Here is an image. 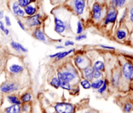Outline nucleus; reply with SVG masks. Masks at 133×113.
I'll return each instance as SVG.
<instances>
[{
    "label": "nucleus",
    "instance_id": "1",
    "mask_svg": "<svg viewBox=\"0 0 133 113\" xmlns=\"http://www.w3.org/2000/svg\"><path fill=\"white\" fill-rule=\"evenodd\" d=\"M121 73V84L125 83L130 89L133 86V56L122 55L118 61Z\"/></svg>",
    "mask_w": 133,
    "mask_h": 113
},
{
    "label": "nucleus",
    "instance_id": "2",
    "mask_svg": "<svg viewBox=\"0 0 133 113\" xmlns=\"http://www.w3.org/2000/svg\"><path fill=\"white\" fill-rule=\"evenodd\" d=\"M58 70L61 73L64 80L71 84L78 77L80 73V71L71 62L65 63L62 67H59Z\"/></svg>",
    "mask_w": 133,
    "mask_h": 113
},
{
    "label": "nucleus",
    "instance_id": "3",
    "mask_svg": "<svg viewBox=\"0 0 133 113\" xmlns=\"http://www.w3.org/2000/svg\"><path fill=\"white\" fill-rule=\"evenodd\" d=\"M103 4V3L95 2L92 5L91 18L92 21L95 24H99L102 22L107 14V9Z\"/></svg>",
    "mask_w": 133,
    "mask_h": 113
},
{
    "label": "nucleus",
    "instance_id": "4",
    "mask_svg": "<svg viewBox=\"0 0 133 113\" xmlns=\"http://www.w3.org/2000/svg\"><path fill=\"white\" fill-rule=\"evenodd\" d=\"M114 38L119 43L130 45V32L125 24L119 26L116 29L115 31Z\"/></svg>",
    "mask_w": 133,
    "mask_h": 113
},
{
    "label": "nucleus",
    "instance_id": "5",
    "mask_svg": "<svg viewBox=\"0 0 133 113\" xmlns=\"http://www.w3.org/2000/svg\"><path fill=\"white\" fill-rule=\"evenodd\" d=\"M7 69L11 74L18 75L24 73L25 66L18 57H12L7 62Z\"/></svg>",
    "mask_w": 133,
    "mask_h": 113
},
{
    "label": "nucleus",
    "instance_id": "6",
    "mask_svg": "<svg viewBox=\"0 0 133 113\" xmlns=\"http://www.w3.org/2000/svg\"><path fill=\"white\" fill-rule=\"evenodd\" d=\"M66 3L72 9V12L79 17L85 15L86 10V0H68Z\"/></svg>",
    "mask_w": 133,
    "mask_h": 113
},
{
    "label": "nucleus",
    "instance_id": "7",
    "mask_svg": "<svg viewBox=\"0 0 133 113\" xmlns=\"http://www.w3.org/2000/svg\"><path fill=\"white\" fill-rule=\"evenodd\" d=\"M26 26L27 29H32L41 27L43 22V15L41 13H37L31 16H25L23 21Z\"/></svg>",
    "mask_w": 133,
    "mask_h": 113
},
{
    "label": "nucleus",
    "instance_id": "8",
    "mask_svg": "<svg viewBox=\"0 0 133 113\" xmlns=\"http://www.w3.org/2000/svg\"><path fill=\"white\" fill-rule=\"evenodd\" d=\"M72 61L75 66L80 71L82 69L91 65V61L89 56L82 53L76 54L72 58Z\"/></svg>",
    "mask_w": 133,
    "mask_h": 113
},
{
    "label": "nucleus",
    "instance_id": "9",
    "mask_svg": "<svg viewBox=\"0 0 133 113\" xmlns=\"http://www.w3.org/2000/svg\"><path fill=\"white\" fill-rule=\"evenodd\" d=\"M118 17V9L116 8L110 7L107 9V14L103 21V25L104 27L113 26L116 24Z\"/></svg>",
    "mask_w": 133,
    "mask_h": 113
},
{
    "label": "nucleus",
    "instance_id": "10",
    "mask_svg": "<svg viewBox=\"0 0 133 113\" xmlns=\"http://www.w3.org/2000/svg\"><path fill=\"white\" fill-rule=\"evenodd\" d=\"M56 113H75V106L73 104L67 102H59L54 106Z\"/></svg>",
    "mask_w": 133,
    "mask_h": 113
},
{
    "label": "nucleus",
    "instance_id": "11",
    "mask_svg": "<svg viewBox=\"0 0 133 113\" xmlns=\"http://www.w3.org/2000/svg\"><path fill=\"white\" fill-rule=\"evenodd\" d=\"M121 80H122V77H121V69H120L119 64L118 63V64L114 67L112 72L111 83L113 86L117 88L121 85Z\"/></svg>",
    "mask_w": 133,
    "mask_h": 113
},
{
    "label": "nucleus",
    "instance_id": "12",
    "mask_svg": "<svg viewBox=\"0 0 133 113\" xmlns=\"http://www.w3.org/2000/svg\"><path fill=\"white\" fill-rule=\"evenodd\" d=\"M20 88V86L15 82L8 81L3 83L0 86V92L3 93L9 94L16 92Z\"/></svg>",
    "mask_w": 133,
    "mask_h": 113
},
{
    "label": "nucleus",
    "instance_id": "13",
    "mask_svg": "<svg viewBox=\"0 0 133 113\" xmlns=\"http://www.w3.org/2000/svg\"><path fill=\"white\" fill-rule=\"evenodd\" d=\"M125 9L127 10V18L125 25L131 32L133 29V1L127 5Z\"/></svg>",
    "mask_w": 133,
    "mask_h": 113
},
{
    "label": "nucleus",
    "instance_id": "14",
    "mask_svg": "<svg viewBox=\"0 0 133 113\" xmlns=\"http://www.w3.org/2000/svg\"><path fill=\"white\" fill-rule=\"evenodd\" d=\"M32 37L36 40L44 43H48V39L46 36L44 31L41 28V27L33 29L31 32Z\"/></svg>",
    "mask_w": 133,
    "mask_h": 113
},
{
    "label": "nucleus",
    "instance_id": "15",
    "mask_svg": "<svg viewBox=\"0 0 133 113\" xmlns=\"http://www.w3.org/2000/svg\"><path fill=\"white\" fill-rule=\"evenodd\" d=\"M11 11L12 13L19 18H24L25 17V14L24 9L22 8L18 3L17 0H15L11 4Z\"/></svg>",
    "mask_w": 133,
    "mask_h": 113
},
{
    "label": "nucleus",
    "instance_id": "16",
    "mask_svg": "<svg viewBox=\"0 0 133 113\" xmlns=\"http://www.w3.org/2000/svg\"><path fill=\"white\" fill-rule=\"evenodd\" d=\"M91 65L94 70L101 71L104 72L106 69V64L103 58H96L95 60L91 61Z\"/></svg>",
    "mask_w": 133,
    "mask_h": 113
},
{
    "label": "nucleus",
    "instance_id": "17",
    "mask_svg": "<svg viewBox=\"0 0 133 113\" xmlns=\"http://www.w3.org/2000/svg\"><path fill=\"white\" fill-rule=\"evenodd\" d=\"M80 73L82 74V76L83 77L84 79H88L90 80L91 82L93 80V73H94V69L91 65L86 67L84 69H82L80 71Z\"/></svg>",
    "mask_w": 133,
    "mask_h": 113
},
{
    "label": "nucleus",
    "instance_id": "18",
    "mask_svg": "<svg viewBox=\"0 0 133 113\" xmlns=\"http://www.w3.org/2000/svg\"><path fill=\"white\" fill-rule=\"evenodd\" d=\"M10 46L12 50H14L15 52H18V53L25 54L28 52V50L22 44L16 41H11L10 43Z\"/></svg>",
    "mask_w": 133,
    "mask_h": 113
},
{
    "label": "nucleus",
    "instance_id": "19",
    "mask_svg": "<svg viewBox=\"0 0 133 113\" xmlns=\"http://www.w3.org/2000/svg\"><path fill=\"white\" fill-rule=\"evenodd\" d=\"M57 77L59 79V81L60 88L65 90H67V91L72 90V85H71V84L69 83H67V82L65 81V80H64L62 75H61V73H60V71L59 70H57Z\"/></svg>",
    "mask_w": 133,
    "mask_h": 113
},
{
    "label": "nucleus",
    "instance_id": "20",
    "mask_svg": "<svg viewBox=\"0 0 133 113\" xmlns=\"http://www.w3.org/2000/svg\"><path fill=\"white\" fill-rule=\"evenodd\" d=\"M25 16H31L35 15L38 12V7L36 3H33L24 8Z\"/></svg>",
    "mask_w": 133,
    "mask_h": 113
},
{
    "label": "nucleus",
    "instance_id": "21",
    "mask_svg": "<svg viewBox=\"0 0 133 113\" xmlns=\"http://www.w3.org/2000/svg\"><path fill=\"white\" fill-rule=\"evenodd\" d=\"M76 48H70L69 50H66V51H60V54L58 55L57 58L55 59V61L56 62H59L60 61H62L64 59H65L66 58H67L68 56H69L70 55L72 54L75 53L76 52Z\"/></svg>",
    "mask_w": 133,
    "mask_h": 113
},
{
    "label": "nucleus",
    "instance_id": "22",
    "mask_svg": "<svg viewBox=\"0 0 133 113\" xmlns=\"http://www.w3.org/2000/svg\"><path fill=\"white\" fill-rule=\"evenodd\" d=\"M54 26H66L70 28L69 23L63 20L56 15H54Z\"/></svg>",
    "mask_w": 133,
    "mask_h": 113
},
{
    "label": "nucleus",
    "instance_id": "23",
    "mask_svg": "<svg viewBox=\"0 0 133 113\" xmlns=\"http://www.w3.org/2000/svg\"><path fill=\"white\" fill-rule=\"evenodd\" d=\"M5 113H21V105H10L5 109Z\"/></svg>",
    "mask_w": 133,
    "mask_h": 113
},
{
    "label": "nucleus",
    "instance_id": "24",
    "mask_svg": "<svg viewBox=\"0 0 133 113\" xmlns=\"http://www.w3.org/2000/svg\"><path fill=\"white\" fill-rule=\"evenodd\" d=\"M123 111L124 113H130L133 110V100L129 99L123 104Z\"/></svg>",
    "mask_w": 133,
    "mask_h": 113
},
{
    "label": "nucleus",
    "instance_id": "25",
    "mask_svg": "<svg viewBox=\"0 0 133 113\" xmlns=\"http://www.w3.org/2000/svg\"><path fill=\"white\" fill-rule=\"evenodd\" d=\"M7 99L9 101V103L11 104V105H21L22 101L16 95H8L7 96Z\"/></svg>",
    "mask_w": 133,
    "mask_h": 113
},
{
    "label": "nucleus",
    "instance_id": "26",
    "mask_svg": "<svg viewBox=\"0 0 133 113\" xmlns=\"http://www.w3.org/2000/svg\"><path fill=\"white\" fill-rule=\"evenodd\" d=\"M22 103H29L32 101V95L30 92H25L20 97Z\"/></svg>",
    "mask_w": 133,
    "mask_h": 113
},
{
    "label": "nucleus",
    "instance_id": "27",
    "mask_svg": "<svg viewBox=\"0 0 133 113\" xmlns=\"http://www.w3.org/2000/svg\"><path fill=\"white\" fill-rule=\"evenodd\" d=\"M104 83V79H94L91 81V88L93 90H98Z\"/></svg>",
    "mask_w": 133,
    "mask_h": 113
},
{
    "label": "nucleus",
    "instance_id": "28",
    "mask_svg": "<svg viewBox=\"0 0 133 113\" xmlns=\"http://www.w3.org/2000/svg\"><path fill=\"white\" fill-rule=\"evenodd\" d=\"M84 32V25L82 20H78L76 22V29H75V33L76 35L82 34Z\"/></svg>",
    "mask_w": 133,
    "mask_h": 113
},
{
    "label": "nucleus",
    "instance_id": "29",
    "mask_svg": "<svg viewBox=\"0 0 133 113\" xmlns=\"http://www.w3.org/2000/svg\"><path fill=\"white\" fill-rule=\"evenodd\" d=\"M80 84L84 90H89L91 88V82L83 78L80 81Z\"/></svg>",
    "mask_w": 133,
    "mask_h": 113
},
{
    "label": "nucleus",
    "instance_id": "30",
    "mask_svg": "<svg viewBox=\"0 0 133 113\" xmlns=\"http://www.w3.org/2000/svg\"><path fill=\"white\" fill-rule=\"evenodd\" d=\"M49 84L51 86L56 88V89H58V88H60L59 81V79L57 76H55L54 77H52V79H51V80H50Z\"/></svg>",
    "mask_w": 133,
    "mask_h": 113
},
{
    "label": "nucleus",
    "instance_id": "31",
    "mask_svg": "<svg viewBox=\"0 0 133 113\" xmlns=\"http://www.w3.org/2000/svg\"><path fill=\"white\" fill-rule=\"evenodd\" d=\"M17 2L20 7L24 9V7H27L31 3H36L37 0H17Z\"/></svg>",
    "mask_w": 133,
    "mask_h": 113
},
{
    "label": "nucleus",
    "instance_id": "32",
    "mask_svg": "<svg viewBox=\"0 0 133 113\" xmlns=\"http://www.w3.org/2000/svg\"><path fill=\"white\" fill-rule=\"evenodd\" d=\"M108 84H109L108 80H107V79H104V83H103V84L102 85V86L97 90V92H98L99 94H103V93L107 91L108 86Z\"/></svg>",
    "mask_w": 133,
    "mask_h": 113
},
{
    "label": "nucleus",
    "instance_id": "33",
    "mask_svg": "<svg viewBox=\"0 0 133 113\" xmlns=\"http://www.w3.org/2000/svg\"><path fill=\"white\" fill-rule=\"evenodd\" d=\"M31 107L29 103H22L21 105V113H30Z\"/></svg>",
    "mask_w": 133,
    "mask_h": 113
},
{
    "label": "nucleus",
    "instance_id": "34",
    "mask_svg": "<svg viewBox=\"0 0 133 113\" xmlns=\"http://www.w3.org/2000/svg\"><path fill=\"white\" fill-rule=\"evenodd\" d=\"M103 76V72L98 70H94L93 73V80L94 79H102Z\"/></svg>",
    "mask_w": 133,
    "mask_h": 113
},
{
    "label": "nucleus",
    "instance_id": "35",
    "mask_svg": "<svg viewBox=\"0 0 133 113\" xmlns=\"http://www.w3.org/2000/svg\"><path fill=\"white\" fill-rule=\"evenodd\" d=\"M87 39V35L85 33H82V34L76 35L75 37V40L76 41H82L85 40Z\"/></svg>",
    "mask_w": 133,
    "mask_h": 113
},
{
    "label": "nucleus",
    "instance_id": "36",
    "mask_svg": "<svg viewBox=\"0 0 133 113\" xmlns=\"http://www.w3.org/2000/svg\"><path fill=\"white\" fill-rule=\"evenodd\" d=\"M98 47H101L102 49L107 50V51H116V48L114 47H112V46H110V45H107L101 44V45H98Z\"/></svg>",
    "mask_w": 133,
    "mask_h": 113
},
{
    "label": "nucleus",
    "instance_id": "37",
    "mask_svg": "<svg viewBox=\"0 0 133 113\" xmlns=\"http://www.w3.org/2000/svg\"><path fill=\"white\" fill-rule=\"evenodd\" d=\"M127 0H118L117 3V9H121L126 7Z\"/></svg>",
    "mask_w": 133,
    "mask_h": 113
},
{
    "label": "nucleus",
    "instance_id": "38",
    "mask_svg": "<svg viewBox=\"0 0 133 113\" xmlns=\"http://www.w3.org/2000/svg\"><path fill=\"white\" fill-rule=\"evenodd\" d=\"M17 24H18V26L20 27V29H22V30H23V31H26L27 30V28H26V26H25V24H24V22L22 21L21 20L18 19V20H17Z\"/></svg>",
    "mask_w": 133,
    "mask_h": 113
},
{
    "label": "nucleus",
    "instance_id": "39",
    "mask_svg": "<svg viewBox=\"0 0 133 113\" xmlns=\"http://www.w3.org/2000/svg\"><path fill=\"white\" fill-rule=\"evenodd\" d=\"M4 23L7 27H11L12 25V22H11V18L9 16H5L4 17Z\"/></svg>",
    "mask_w": 133,
    "mask_h": 113
},
{
    "label": "nucleus",
    "instance_id": "40",
    "mask_svg": "<svg viewBox=\"0 0 133 113\" xmlns=\"http://www.w3.org/2000/svg\"><path fill=\"white\" fill-rule=\"evenodd\" d=\"M75 45V42L72 40H69V39H67V40L65 41L64 42V46L66 47H72V46Z\"/></svg>",
    "mask_w": 133,
    "mask_h": 113
},
{
    "label": "nucleus",
    "instance_id": "41",
    "mask_svg": "<svg viewBox=\"0 0 133 113\" xmlns=\"http://www.w3.org/2000/svg\"><path fill=\"white\" fill-rule=\"evenodd\" d=\"M117 3L118 0H110V7L117 9Z\"/></svg>",
    "mask_w": 133,
    "mask_h": 113
},
{
    "label": "nucleus",
    "instance_id": "42",
    "mask_svg": "<svg viewBox=\"0 0 133 113\" xmlns=\"http://www.w3.org/2000/svg\"><path fill=\"white\" fill-rule=\"evenodd\" d=\"M6 28H6L5 23L3 22L2 20H0V30L2 31L3 33H4L5 31V29H6Z\"/></svg>",
    "mask_w": 133,
    "mask_h": 113
},
{
    "label": "nucleus",
    "instance_id": "43",
    "mask_svg": "<svg viewBox=\"0 0 133 113\" xmlns=\"http://www.w3.org/2000/svg\"><path fill=\"white\" fill-rule=\"evenodd\" d=\"M60 54V52H55V53L52 54H50L48 55V58L50 59H56V58L58 56V55Z\"/></svg>",
    "mask_w": 133,
    "mask_h": 113
},
{
    "label": "nucleus",
    "instance_id": "44",
    "mask_svg": "<svg viewBox=\"0 0 133 113\" xmlns=\"http://www.w3.org/2000/svg\"><path fill=\"white\" fill-rule=\"evenodd\" d=\"M55 48L57 50H63L65 48V47L64 45H56Z\"/></svg>",
    "mask_w": 133,
    "mask_h": 113
},
{
    "label": "nucleus",
    "instance_id": "45",
    "mask_svg": "<svg viewBox=\"0 0 133 113\" xmlns=\"http://www.w3.org/2000/svg\"><path fill=\"white\" fill-rule=\"evenodd\" d=\"M130 46L133 47V29L130 32Z\"/></svg>",
    "mask_w": 133,
    "mask_h": 113
},
{
    "label": "nucleus",
    "instance_id": "46",
    "mask_svg": "<svg viewBox=\"0 0 133 113\" xmlns=\"http://www.w3.org/2000/svg\"><path fill=\"white\" fill-rule=\"evenodd\" d=\"M4 17H5L4 11H0V20H2L3 18H4Z\"/></svg>",
    "mask_w": 133,
    "mask_h": 113
},
{
    "label": "nucleus",
    "instance_id": "47",
    "mask_svg": "<svg viewBox=\"0 0 133 113\" xmlns=\"http://www.w3.org/2000/svg\"><path fill=\"white\" fill-rule=\"evenodd\" d=\"M3 33H4V34L5 35H7V36L9 35L10 34V30L8 29V28H6L5 31V32Z\"/></svg>",
    "mask_w": 133,
    "mask_h": 113
},
{
    "label": "nucleus",
    "instance_id": "48",
    "mask_svg": "<svg viewBox=\"0 0 133 113\" xmlns=\"http://www.w3.org/2000/svg\"><path fill=\"white\" fill-rule=\"evenodd\" d=\"M105 1L106 0H97V2H99V3H103L104 2H105Z\"/></svg>",
    "mask_w": 133,
    "mask_h": 113
},
{
    "label": "nucleus",
    "instance_id": "49",
    "mask_svg": "<svg viewBox=\"0 0 133 113\" xmlns=\"http://www.w3.org/2000/svg\"><path fill=\"white\" fill-rule=\"evenodd\" d=\"M133 0H127V4H129V3H130V2H132Z\"/></svg>",
    "mask_w": 133,
    "mask_h": 113
},
{
    "label": "nucleus",
    "instance_id": "50",
    "mask_svg": "<svg viewBox=\"0 0 133 113\" xmlns=\"http://www.w3.org/2000/svg\"><path fill=\"white\" fill-rule=\"evenodd\" d=\"M84 113H93V112H91V111H89V110H88V111L85 112Z\"/></svg>",
    "mask_w": 133,
    "mask_h": 113
}]
</instances>
